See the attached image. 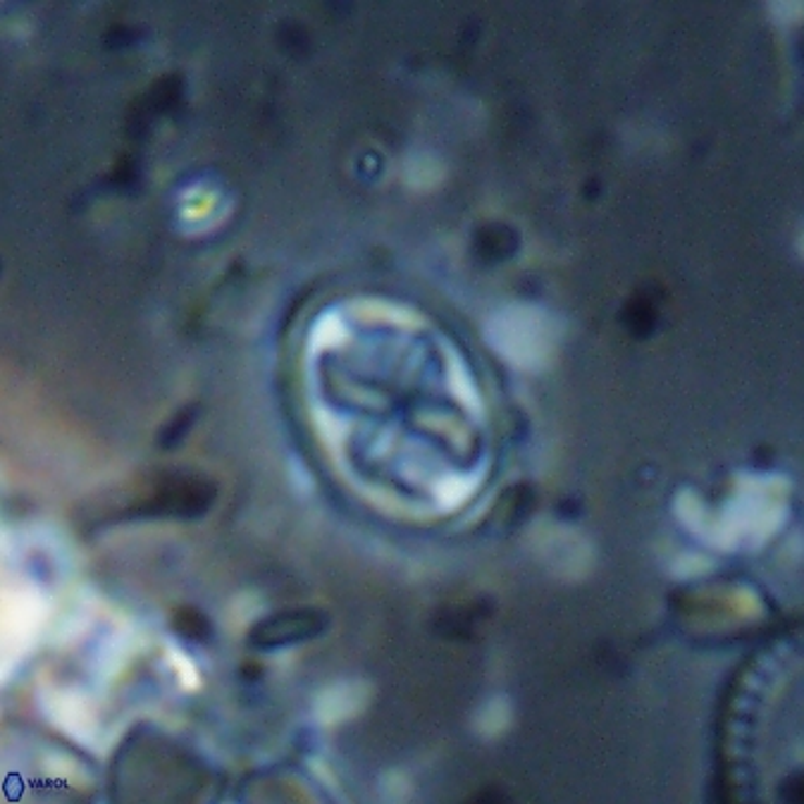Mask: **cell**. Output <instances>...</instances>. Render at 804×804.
I'll list each match as a JSON object with an SVG mask.
<instances>
[{
    "label": "cell",
    "instance_id": "1",
    "mask_svg": "<svg viewBox=\"0 0 804 804\" xmlns=\"http://www.w3.org/2000/svg\"><path fill=\"white\" fill-rule=\"evenodd\" d=\"M315 630H318V620L309 612L279 614L255 624L249 630V644L255 650H277L282 644L313 636Z\"/></svg>",
    "mask_w": 804,
    "mask_h": 804
},
{
    "label": "cell",
    "instance_id": "2",
    "mask_svg": "<svg viewBox=\"0 0 804 804\" xmlns=\"http://www.w3.org/2000/svg\"><path fill=\"white\" fill-rule=\"evenodd\" d=\"M173 630L189 642H209L213 638L211 618L193 606H181L173 616Z\"/></svg>",
    "mask_w": 804,
    "mask_h": 804
}]
</instances>
